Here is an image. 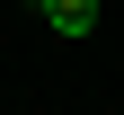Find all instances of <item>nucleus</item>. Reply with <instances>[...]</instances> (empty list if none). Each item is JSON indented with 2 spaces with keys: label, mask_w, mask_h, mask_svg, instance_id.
Wrapping results in <instances>:
<instances>
[{
  "label": "nucleus",
  "mask_w": 124,
  "mask_h": 115,
  "mask_svg": "<svg viewBox=\"0 0 124 115\" xmlns=\"http://www.w3.org/2000/svg\"><path fill=\"white\" fill-rule=\"evenodd\" d=\"M36 9H44L53 36H89V27H98V0H36Z\"/></svg>",
  "instance_id": "1"
}]
</instances>
